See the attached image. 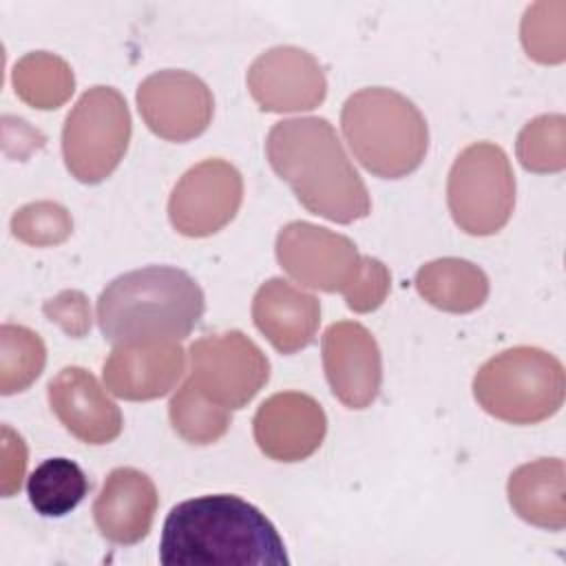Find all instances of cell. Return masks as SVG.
<instances>
[{
	"mask_svg": "<svg viewBox=\"0 0 566 566\" xmlns=\"http://www.w3.org/2000/svg\"><path fill=\"white\" fill-rule=\"evenodd\" d=\"M159 562L166 566H285L290 557L265 513L237 495L217 493L170 509L161 531Z\"/></svg>",
	"mask_w": 566,
	"mask_h": 566,
	"instance_id": "cell-1",
	"label": "cell"
},
{
	"mask_svg": "<svg viewBox=\"0 0 566 566\" xmlns=\"http://www.w3.org/2000/svg\"><path fill=\"white\" fill-rule=\"evenodd\" d=\"M272 170L312 214L352 223L371 212L365 181L325 117H294L274 124L265 139Z\"/></svg>",
	"mask_w": 566,
	"mask_h": 566,
	"instance_id": "cell-2",
	"label": "cell"
},
{
	"mask_svg": "<svg viewBox=\"0 0 566 566\" xmlns=\"http://www.w3.org/2000/svg\"><path fill=\"white\" fill-rule=\"evenodd\" d=\"M206 310L203 290L184 270L148 265L113 279L97 298V323L113 347L179 343Z\"/></svg>",
	"mask_w": 566,
	"mask_h": 566,
	"instance_id": "cell-3",
	"label": "cell"
},
{
	"mask_svg": "<svg viewBox=\"0 0 566 566\" xmlns=\"http://www.w3.org/2000/svg\"><path fill=\"white\" fill-rule=\"evenodd\" d=\"M340 128L363 168L382 179L411 175L429 148L427 119L418 106L385 86L349 95L340 111Z\"/></svg>",
	"mask_w": 566,
	"mask_h": 566,
	"instance_id": "cell-4",
	"label": "cell"
},
{
	"mask_svg": "<svg viewBox=\"0 0 566 566\" xmlns=\"http://www.w3.org/2000/svg\"><path fill=\"white\" fill-rule=\"evenodd\" d=\"M564 365L546 349L520 345L489 358L473 378L478 405L511 424H537L559 411Z\"/></svg>",
	"mask_w": 566,
	"mask_h": 566,
	"instance_id": "cell-5",
	"label": "cell"
},
{
	"mask_svg": "<svg viewBox=\"0 0 566 566\" xmlns=\"http://www.w3.org/2000/svg\"><path fill=\"white\" fill-rule=\"evenodd\" d=\"M447 203L455 226L467 234L500 232L515 208V175L506 153L491 142L467 146L451 166Z\"/></svg>",
	"mask_w": 566,
	"mask_h": 566,
	"instance_id": "cell-6",
	"label": "cell"
},
{
	"mask_svg": "<svg viewBox=\"0 0 566 566\" xmlns=\"http://www.w3.org/2000/svg\"><path fill=\"white\" fill-rule=\"evenodd\" d=\"M130 113L113 86L88 88L66 115L62 155L69 172L82 184H99L113 175L130 142Z\"/></svg>",
	"mask_w": 566,
	"mask_h": 566,
	"instance_id": "cell-7",
	"label": "cell"
},
{
	"mask_svg": "<svg viewBox=\"0 0 566 566\" xmlns=\"http://www.w3.org/2000/svg\"><path fill=\"white\" fill-rule=\"evenodd\" d=\"M270 360L239 329L208 334L190 345V380L226 409L245 407L268 382Z\"/></svg>",
	"mask_w": 566,
	"mask_h": 566,
	"instance_id": "cell-8",
	"label": "cell"
},
{
	"mask_svg": "<svg viewBox=\"0 0 566 566\" xmlns=\"http://www.w3.org/2000/svg\"><path fill=\"white\" fill-rule=\"evenodd\" d=\"M281 268L301 285L321 292H345L360 272L354 241L310 221H292L276 237Z\"/></svg>",
	"mask_w": 566,
	"mask_h": 566,
	"instance_id": "cell-9",
	"label": "cell"
},
{
	"mask_svg": "<svg viewBox=\"0 0 566 566\" xmlns=\"http://www.w3.org/2000/svg\"><path fill=\"white\" fill-rule=\"evenodd\" d=\"M243 201L241 172L223 159H203L184 172L168 199L172 228L184 237H210L226 228Z\"/></svg>",
	"mask_w": 566,
	"mask_h": 566,
	"instance_id": "cell-10",
	"label": "cell"
},
{
	"mask_svg": "<svg viewBox=\"0 0 566 566\" xmlns=\"http://www.w3.org/2000/svg\"><path fill=\"white\" fill-rule=\"evenodd\" d=\"M137 108L146 126L161 139L188 142L212 122L214 99L203 80L188 71H157L137 88Z\"/></svg>",
	"mask_w": 566,
	"mask_h": 566,
	"instance_id": "cell-11",
	"label": "cell"
},
{
	"mask_svg": "<svg viewBox=\"0 0 566 566\" xmlns=\"http://www.w3.org/2000/svg\"><path fill=\"white\" fill-rule=\"evenodd\" d=\"M248 88L265 113H298L323 104L327 80L312 53L298 46H274L250 64Z\"/></svg>",
	"mask_w": 566,
	"mask_h": 566,
	"instance_id": "cell-12",
	"label": "cell"
},
{
	"mask_svg": "<svg viewBox=\"0 0 566 566\" xmlns=\"http://www.w3.org/2000/svg\"><path fill=\"white\" fill-rule=\"evenodd\" d=\"M321 349L332 394L349 409L369 407L382 382V358L371 332L356 321L332 323Z\"/></svg>",
	"mask_w": 566,
	"mask_h": 566,
	"instance_id": "cell-13",
	"label": "cell"
},
{
	"mask_svg": "<svg viewBox=\"0 0 566 566\" xmlns=\"http://www.w3.org/2000/svg\"><path fill=\"white\" fill-rule=\"evenodd\" d=\"M252 431L259 449L276 462H301L325 440L327 416L307 394L279 391L261 402Z\"/></svg>",
	"mask_w": 566,
	"mask_h": 566,
	"instance_id": "cell-14",
	"label": "cell"
},
{
	"mask_svg": "<svg viewBox=\"0 0 566 566\" xmlns=\"http://www.w3.org/2000/svg\"><path fill=\"white\" fill-rule=\"evenodd\" d=\"M46 389L53 413L80 442L108 444L122 433V411L91 371L64 367Z\"/></svg>",
	"mask_w": 566,
	"mask_h": 566,
	"instance_id": "cell-15",
	"label": "cell"
},
{
	"mask_svg": "<svg viewBox=\"0 0 566 566\" xmlns=\"http://www.w3.org/2000/svg\"><path fill=\"white\" fill-rule=\"evenodd\" d=\"M186 369L179 343L119 345L104 360L106 389L124 400H155L166 396Z\"/></svg>",
	"mask_w": 566,
	"mask_h": 566,
	"instance_id": "cell-16",
	"label": "cell"
},
{
	"mask_svg": "<svg viewBox=\"0 0 566 566\" xmlns=\"http://www.w3.org/2000/svg\"><path fill=\"white\" fill-rule=\"evenodd\" d=\"M159 495L153 480L133 467L113 469L93 502L97 531L115 544L142 542L155 520Z\"/></svg>",
	"mask_w": 566,
	"mask_h": 566,
	"instance_id": "cell-17",
	"label": "cell"
},
{
	"mask_svg": "<svg viewBox=\"0 0 566 566\" xmlns=\"http://www.w3.org/2000/svg\"><path fill=\"white\" fill-rule=\"evenodd\" d=\"M252 321L274 349L294 354L314 340L321 323V303L290 281L274 276L256 290Z\"/></svg>",
	"mask_w": 566,
	"mask_h": 566,
	"instance_id": "cell-18",
	"label": "cell"
},
{
	"mask_svg": "<svg viewBox=\"0 0 566 566\" xmlns=\"http://www.w3.org/2000/svg\"><path fill=\"white\" fill-rule=\"evenodd\" d=\"M506 495L524 522L548 531L566 526L564 462L559 458H539L517 467L509 478Z\"/></svg>",
	"mask_w": 566,
	"mask_h": 566,
	"instance_id": "cell-19",
	"label": "cell"
},
{
	"mask_svg": "<svg viewBox=\"0 0 566 566\" xmlns=\"http://www.w3.org/2000/svg\"><path fill=\"white\" fill-rule=\"evenodd\" d=\"M416 290L429 305L442 312L467 314L486 301L489 279L475 263L444 256L424 263L416 272Z\"/></svg>",
	"mask_w": 566,
	"mask_h": 566,
	"instance_id": "cell-20",
	"label": "cell"
},
{
	"mask_svg": "<svg viewBox=\"0 0 566 566\" xmlns=\"http://www.w3.org/2000/svg\"><path fill=\"white\" fill-rule=\"evenodd\" d=\"M13 86L15 95L24 104L38 111H51L60 108L73 95L75 77L62 57L46 51H35L15 62Z\"/></svg>",
	"mask_w": 566,
	"mask_h": 566,
	"instance_id": "cell-21",
	"label": "cell"
},
{
	"mask_svg": "<svg viewBox=\"0 0 566 566\" xmlns=\"http://www.w3.org/2000/svg\"><path fill=\"white\" fill-rule=\"evenodd\" d=\"M88 478L69 458H49L33 469L27 482L31 506L44 517L71 513L86 495Z\"/></svg>",
	"mask_w": 566,
	"mask_h": 566,
	"instance_id": "cell-22",
	"label": "cell"
},
{
	"mask_svg": "<svg viewBox=\"0 0 566 566\" xmlns=\"http://www.w3.org/2000/svg\"><path fill=\"white\" fill-rule=\"evenodd\" d=\"M170 424L190 444H212L226 436L232 422L230 409L206 398L188 378L168 405Z\"/></svg>",
	"mask_w": 566,
	"mask_h": 566,
	"instance_id": "cell-23",
	"label": "cell"
},
{
	"mask_svg": "<svg viewBox=\"0 0 566 566\" xmlns=\"http://www.w3.org/2000/svg\"><path fill=\"white\" fill-rule=\"evenodd\" d=\"M46 347L42 338L22 325L0 329V391L11 396L24 391L44 369Z\"/></svg>",
	"mask_w": 566,
	"mask_h": 566,
	"instance_id": "cell-24",
	"label": "cell"
},
{
	"mask_svg": "<svg viewBox=\"0 0 566 566\" xmlns=\"http://www.w3.org/2000/svg\"><path fill=\"white\" fill-rule=\"evenodd\" d=\"M517 159L531 172H559L566 166L564 115H539L517 135Z\"/></svg>",
	"mask_w": 566,
	"mask_h": 566,
	"instance_id": "cell-25",
	"label": "cell"
},
{
	"mask_svg": "<svg viewBox=\"0 0 566 566\" xmlns=\"http://www.w3.org/2000/svg\"><path fill=\"white\" fill-rule=\"evenodd\" d=\"M11 232L15 239L35 248L57 245L73 232V219L64 206L53 201H38L22 206L13 214Z\"/></svg>",
	"mask_w": 566,
	"mask_h": 566,
	"instance_id": "cell-26",
	"label": "cell"
},
{
	"mask_svg": "<svg viewBox=\"0 0 566 566\" xmlns=\"http://www.w3.org/2000/svg\"><path fill=\"white\" fill-rule=\"evenodd\" d=\"M553 4L537 2L522 20V44L528 57L542 64H557L564 60V4L551 15Z\"/></svg>",
	"mask_w": 566,
	"mask_h": 566,
	"instance_id": "cell-27",
	"label": "cell"
},
{
	"mask_svg": "<svg viewBox=\"0 0 566 566\" xmlns=\"http://www.w3.org/2000/svg\"><path fill=\"white\" fill-rule=\"evenodd\" d=\"M389 285H391V276L387 265L374 256H363L360 272L356 281L343 292V296L349 310L365 314V312L378 310L385 303L389 294Z\"/></svg>",
	"mask_w": 566,
	"mask_h": 566,
	"instance_id": "cell-28",
	"label": "cell"
},
{
	"mask_svg": "<svg viewBox=\"0 0 566 566\" xmlns=\"http://www.w3.org/2000/svg\"><path fill=\"white\" fill-rule=\"evenodd\" d=\"M44 314L55 321L69 336H84L91 329L88 301L77 290H64L44 303Z\"/></svg>",
	"mask_w": 566,
	"mask_h": 566,
	"instance_id": "cell-29",
	"label": "cell"
},
{
	"mask_svg": "<svg viewBox=\"0 0 566 566\" xmlns=\"http://www.w3.org/2000/svg\"><path fill=\"white\" fill-rule=\"evenodd\" d=\"M2 491L4 497H11L15 491H20L22 478H24V467H27V453H20L13 458L15 451V433L9 427H2Z\"/></svg>",
	"mask_w": 566,
	"mask_h": 566,
	"instance_id": "cell-30",
	"label": "cell"
}]
</instances>
